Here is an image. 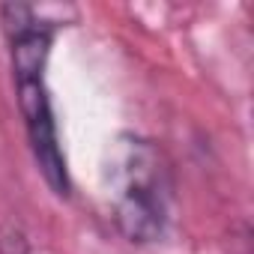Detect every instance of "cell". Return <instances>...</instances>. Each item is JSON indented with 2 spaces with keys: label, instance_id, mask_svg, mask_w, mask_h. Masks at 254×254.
<instances>
[{
  "label": "cell",
  "instance_id": "1",
  "mask_svg": "<svg viewBox=\"0 0 254 254\" xmlns=\"http://www.w3.org/2000/svg\"><path fill=\"white\" fill-rule=\"evenodd\" d=\"M111 218L132 245L159 242L171 221V171L162 150L138 135L114 141L105 165Z\"/></svg>",
  "mask_w": 254,
  "mask_h": 254
},
{
  "label": "cell",
  "instance_id": "2",
  "mask_svg": "<svg viewBox=\"0 0 254 254\" xmlns=\"http://www.w3.org/2000/svg\"><path fill=\"white\" fill-rule=\"evenodd\" d=\"M15 90H18V108L24 117V129H27L36 168L57 197H69L72 177H69L66 153L60 147V132H57V117H54L48 84L45 78H21L15 81Z\"/></svg>",
  "mask_w": 254,
  "mask_h": 254
},
{
  "label": "cell",
  "instance_id": "3",
  "mask_svg": "<svg viewBox=\"0 0 254 254\" xmlns=\"http://www.w3.org/2000/svg\"><path fill=\"white\" fill-rule=\"evenodd\" d=\"M0 254H30V242L18 224L0 227Z\"/></svg>",
  "mask_w": 254,
  "mask_h": 254
}]
</instances>
